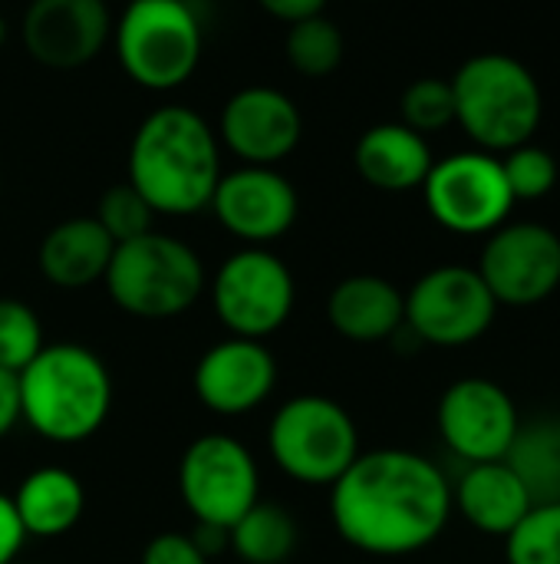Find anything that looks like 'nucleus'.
<instances>
[{
	"label": "nucleus",
	"instance_id": "1",
	"mask_svg": "<svg viewBox=\"0 0 560 564\" xmlns=\"http://www.w3.org/2000/svg\"><path fill=\"white\" fill-rule=\"evenodd\" d=\"M337 535L376 558H403L429 549L452 519L446 473L413 449L360 453L330 486Z\"/></svg>",
	"mask_w": 560,
	"mask_h": 564
},
{
	"label": "nucleus",
	"instance_id": "2",
	"mask_svg": "<svg viewBox=\"0 0 560 564\" xmlns=\"http://www.w3.org/2000/svg\"><path fill=\"white\" fill-rule=\"evenodd\" d=\"M125 169V182L155 215H198L211 205L221 178V142L195 109L158 106L139 122Z\"/></svg>",
	"mask_w": 560,
	"mask_h": 564
},
{
	"label": "nucleus",
	"instance_id": "3",
	"mask_svg": "<svg viewBox=\"0 0 560 564\" xmlns=\"http://www.w3.org/2000/svg\"><path fill=\"white\" fill-rule=\"evenodd\" d=\"M17 377L20 416L46 443H86L112 413V373L83 344H43Z\"/></svg>",
	"mask_w": 560,
	"mask_h": 564
},
{
	"label": "nucleus",
	"instance_id": "4",
	"mask_svg": "<svg viewBox=\"0 0 560 564\" xmlns=\"http://www.w3.org/2000/svg\"><path fill=\"white\" fill-rule=\"evenodd\" d=\"M455 93V122L482 152H512L531 142L541 126L545 96L525 63L508 53H479L449 79Z\"/></svg>",
	"mask_w": 560,
	"mask_h": 564
},
{
	"label": "nucleus",
	"instance_id": "5",
	"mask_svg": "<svg viewBox=\"0 0 560 564\" xmlns=\"http://www.w3.org/2000/svg\"><path fill=\"white\" fill-rule=\"evenodd\" d=\"M109 301L139 321H172L205 294V264L175 235L149 231L116 245L102 278Z\"/></svg>",
	"mask_w": 560,
	"mask_h": 564
},
{
	"label": "nucleus",
	"instance_id": "6",
	"mask_svg": "<svg viewBox=\"0 0 560 564\" xmlns=\"http://www.w3.org/2000/svg\"><path fill=\"white\" fill-rule=\"evenodd\" d=\"M122 73L152 93L185 86L205 50L201 17L191 0H129L112 23Z\"/></svg>",
	"mask_w": 560,
	"mask_h": 564
},
{
	"label": "nucleus",
	"instance_id": "7",
	"mask_svg": "<svg viewBox=\"0 0 560 564\" xmlns=\"http://www.w3.org/2000/svg\"><path fill=\"white\" fill-rule=\"evenodd\" d=\"M267 449L287 479L327 489L363 453L350 410L320 393H300L277 406L267 430Z\"/></svg>",
	"mask_w": 560,
	"mask_h": 564
},
{
	"label": "nucleus",
	"instance_id": "8",
	"mask_svg": "<svg viewBox=\"0 0 560 564\" xmlns=\"http://www.w3.org/2000/svg\"><path fill=\"white\" fill-rule=\"evenodd\" d=\"M178 496L198 525L228 532L261 499V473L251 449L228 433L191 440L178 463Z\"/></svg>",
	"mask_w": 560,
	"mask_h": 564
},
{
	"label": "nucleus",
	"instance_id": "9",
	"mask_svg": "<svg viewBox=\"0 0 560 564\" xmlns=\"http://www.w3.org/2000/svg\"><path fill=\"white\" fill-rule=\"evenodd\" d=\"M294 301V274L267 248L234 251L211 281V307L231 337L267 340L290 321Z\"/></svg>",
	"mask_w": 560,
	"mask_h": 564
},
{
	"label": "nucleus",
	"instance_id": "10",
	"mask_svg": "<svg viewBox=\"0 0 560 564\" xmlns=\"http://www.w3.org/2000/svg\"><path fill=\"white\" fill-rule=\"evenodd\" d=\"M498 301L475 268L442 264L426 271L406 294V330L432 347H465L488 334Z\"/></svg>",
	"mask_w": 560,
	"mask_h": 564
},
{
	"label": "nucleus",
	"instance_id": "11",
	"mask_svg": "<svg viewBox=\"0 0 560 564\" xmlns=\"http://www.w3.org/2000/svg\"><path fill=\"white\" fill-rule=\"evenodd\" d=\"M422 195L429 215L455 235H492L515 205L502 159L492 152H455L432 162Z\"/></svg>",
	"mask_w": 560,
	"mask_h": 564
},
{
	"label": "nucleus",
	"instance_id": "12",
	"mask_svg": "<svg viewBox=\"0 0 560 564\" xmlns=\"http://www.w3.org/2000/svg\"><path fill=\"white\" fill-rule=\"evenodd\" d=\"M498 307H535L560 288V238L538 221L502 225L475 268Z\"/></svg>",
	"mask_w": 560,
	"mask_h": 564
},
{
	"label": "nucleus",
	"instance_id": "13",
	"mask_svg": "<svg viewBox=\"0 0 560 564\" xmlns=\"http://www.w3.org/2000/svg\"><path fill=\"white\" fill-rule=\"evenodd\" d=\"M436 423L449 453L465 459V466H475L508 456L521 416L505 387L488 377H462L442 393Z\"/></svg>",
	"mask_w": 560,
	"mask_h": 564
},
{
	"label": "nucleus",
	"instance_id": "14",
	"mask_svg": "<svg viewBox=\"0 0 560 564\" xmlns=\"http://www.w3.org/2000/svg\"><path fill=\"white\" fill-rule=\"evenodd\" d=\"M208 208L231 238L248 248H267L294 228L300 198L277 165H241L234 172H221Z\"/></svg>",
	"mask_w": 560,
	"mask_h": 564
},
{
	"label": "nucleus",
	"instance_id": "15",
	"mask_svg": "<svg viewBox=\"0 0 560 564\" xmlns=\"http://www.w3.org/2000/svg\"><path fill=\"white\" fill-rule=\"evenodd\" d=\"M112 36L106 0H30L20 20L23 50L50 69L92 63Z\"/></svg>",
	"mask_w": 560,
	"mask_h": 564
},
{
	"label": "nucleus",
	"instance_id": "16",
	"mask_svg": "<svg viewBox=\"0 0 560 564\" xmlns=\"http://www.w3.org/2000/svg\"><path fill=\"white\" fill-rule=\"evenodd\" d=\"M195 397L215 416H248L277 387V360L264 340L224 337L195 364Z\"/></svg>",
	"mask_w": 560,
	"mask_h": 564
},
{
	"label": "nucleus",
	"instance_id": "17",
	"mask_svg": "<svg viewBox=\"0 0 560 564\" xmlns=\"http://www.w3.org/2000/svg\"><path fill=\"white\" fill-rule=\"evenodd\" d=\"M218 135L241 165H277L300 145L304 116L284 89L244 86L228 96Z\"/></svg>",
	"mask_w": 560,
	"mask_h": 564
},
{
	"label": "nucleus",
	"instance_id": "18",
	"mask_svg": "<svg viewBox=\"0 0 560 564\" xmlns=\"http://www.w3.org/2000/svg\"><path fill=\"white\" fill-rule=\"evenodd\" d=\"M330 327L353 344H380L403 330L406 294L380 274H350L327 297Z\"/></svg>",
	"mask_w": 560,
	"mask_h": 564
},
{
	"label": "nucleus",
	"instance_id": "19",
	"mask_svg": "<svg viewBox=\"0 0 560 564\" xmlns=\"http://www.w3.org/2000/svg\"><path fill=\"white\" fill-rule=\"evenodd\" d=\"M452 509H459L472 529L508 539L518 522L535 509V502L515 469L498 459L475 463L462 473V479L452 486Z\"/></svg>",
	"mask_w": 560,
	"mask_h": 564
},
{
	"label": "nucleus",
	"instance_id": "20",
	"mask_svg": "<svg viewBox=\"0 0 560 564\" xmlns=\"http://www.w3.org/2000/svg\"><path fill=\"white\" fill-rule=\"evenodd\" d=\"M432 149L426 135L403 122H380L366 129L356 142L353 165L360 178L380 192H413L422 188L432 169Z\"/></svg>",
	"mask_w": 560,
	"mask_h": 564
},
{
	"label": "nucleus",
	"instance_id": "21",
	"mask_svg": "<svg viewBox=\"0 0 560 564\" xmlns=\"http://www.w3.org/2000/svg\"><path fill=\"white\" fill-rule=\"evenodd\" d=\"M116 241L102 231V225L89 218H66L53 225L36 251L40 274L63 291H79L106 278V268L112 261Z\"/></svg>",
	"mask_w": 560,
	"mask_h": 564
},
{
	"label": "nucleus",
	"instance_id": "22",
	"mask_svg": "<svg viewBox=\"0 0 560 564\" xmlns=\"http://www.w3.org/2000/svg\"><path fill=\"white\" fill-rule=\"evenodd\" d=\"M10 502L26 539H59L79 525L86 512V489L69 469L43 466L20 479Z\"/></svg>",
	"mask_w": 560,
	"mask_h": 564
},
{
	"label": "nucleus",
	"instance_id": "23",
	"mask_svg": "<svg viewBox=\"0 0 560 564\" xmlns=\"http://www.w3.org/2000/svg\"><path fill=\"white\" fill-rule=\"evenodd\" d=\"M535 506L560 502V416L521 423L505 456Z\"/></svg>",
	"mask_w": 560,
	"mask_h": 564
},
{
	"label": "nucleus",
	"instance_id": "24",
	"mask_svg": "<svg viewBox=\"0 0 560 564\" xmlns=\"http://www.w3.org/2000/svg\"><path fill=\"white\" fill-rule=\"evenodd\" d=\"M297 545H300L297 519L281 502L257 499L228 529V549L244 564H287Z\"/></svg>",
	"mask_w": 560,
	"mask_h": 564
},
{
	"label": "nucleus",
	"instance_id": "25",
	"mask_svg": "<svg viewBox=\"0 0 560 564\" xmlns=\"http://www.w3.org/2000/svg\"><path fill=\"white\" fill-rule=\"evenodd\" d=\"M343 53H347V40L327 13H317L287 26L284 56L307 79L330 76L343 63Z\"/></svg>",
	"mask_w": 560,
	"mask_h": 564
},
{
	"label": "nucleus",
	"instance_id": "26",
	"mask_svg": "<svg viewBox=\"0 0 560 564\" xmlns=\"http://www.w3.org/2000/svg\"><path fill=\"white\" fill-rule=\"evenodd\" d=\"M508 564H560V502L535 506L505 539Z\"/></svg>",
	"mask_w": 560,
	"mask_h": 564
},
{
	"label": "nucleus",
	"instance_id": "27",
	"mask_svg": "<svg viewBox=\"0 0 560 564\" xmlns=\"http://www.w3.org/2000/svg\"><path fill=\"white\" fill-rule=\"evenodd\" d=\"M399 112H403V126H409L419 135L442 132L446 126L455 122L452 83L439 79V76H422V79L409 83L399 99Z\"/></svg>",
	"mask_w": 560,
	"mask_h": 564
},
{
	"label": "nucleus",
	"instance_id": "28",
	"mask_svg": "<svg viewBox=\"0 0 560 564\" xmlns=\"http://www.w3.org/2000/svg\"><path fill=\"white\" fill-rule=\"evenodd\" d=\"M43 344L36 311L17 297H0V370L20 373L43 350Z\"/></svg>",
	"mask_w": 560,
	"mask_h": 564
},
{
	"label": "nucleus",
	"instance_id": "29",
	"mask_svg": "<svg viewBox=\"0 0 560 564\" xmlns=\"http://www.w3.org/2000/svg\"><path fill=\"white\" fill-rule=\"evenodd\" d=\"M92 218L102 225V231H106L116 245L155 231V228H152V221H155L152 205H149L129 182L106 188L102 198H99V205H96V215H92Z\"/></svg>",
	"mask_w": 560,
	"mask_h": 564
},
{
	"label": "nucleus",
	"instance_id": "30",
	"mask_svg": "<svg viewBox=\"0 0 560 564\" xmlns=\"http://www.w3.org/2000/svg\"><path fill=\"white\" fill-rule=\"evenodd\" d=\"M502 172H505V182H508V192L515 202H538L558 185L554 155L541 145H531V142L505 152Z\"/></svg>",
	"mask_w": 560,
	"mask_h": 564
},
{
	"label": "nucleus",
	"instance_id": "31",
	"mask_svg": "<svg viewBox=\"0 0 560 564\" xmlns=\"http://www.w3.org/2000/svg\"><path fill=\"white\" fill-rule=\"evenodd\" d=\"M142 564H208V555L188 532H158L155 539H149Z\"/></svg>",
	"mask_w": 560,
	"mask_h": 564
},
{
	"label": "nucleus",
	"instance_id": "32",
	"mask_svg": "<svg viewBox=\"0 0 560 564\" xmlns=\"http://www.w3.org/2000/svg\"><path fill=\"white\" fill-rule=\"evenodd\" d=\"M23 542H26V532L13 512V502H10V496L0 492V564H13Z\"/></svg>",
	"mask_w": 560,
	"mask_h": 564
},
{
	"label": "nucleus",
	"instance_id": "33",
	"mask_svg": "<svg viewBox=\"0 0 560 564\" xmlns=\"http://www.w3.org/2000/svg\"><path fill=\"white\" fill-rule=\"evenodd\" d=\"M20 420V377L0 370V440H7Z\"/></svg>",
	"mask_w": 560,
	"mask_h": 564
},
{
	"label": "nucleus",
	"instance_id": "34",
	"mask_svg": "<svg viewBox=\"0 0 560 564\" xmlns=\"http://www.w3.org/2000/svg\"><path fill=\"white\" fill-rule=\"evenodd\" d=\"M257 7L264 10V13H271L274 20H281V23H297V20H307V17H317V13H323V7H327V0H257Z\"/></svg>",
	"mask_w": 560,
	"mask_h": 564
},
{
	"label": "nucleus",
	"instance_id": "35",
	"mask_svg": "<svg viewBox=\"0 0 560 564\" xmlns=\"http://www.w3.org/2000/svg\"><path fill=\"white\" fill-rule=\"evenodd\" d=\"M3 43H7V20L0 17V46H3Z\"/></svg>",
	"mask_w": 560,
	"mask_h": 564
}]
</instances>
